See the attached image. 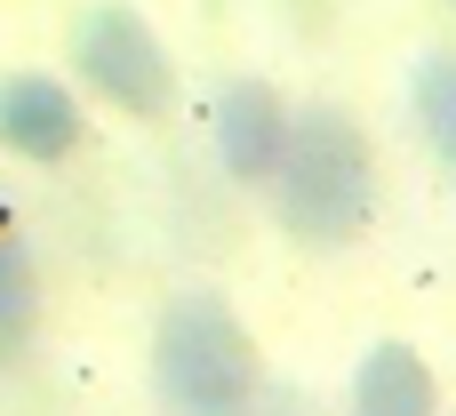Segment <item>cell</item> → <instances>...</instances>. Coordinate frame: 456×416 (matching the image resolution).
Segmentation results:
<instances>
[{
	"instance_id": "6da1fadb",
	"label": "cell",
	"mask_w": 456,
	"mask_h": 416,
	"mask_svg": "<svg viewBox=\"0 0 456 416\" xmlns=\"http://www.w3.org/2000/svg\"><path fill=\"white\" fill-rule=\"evenodd\" d=\"M265 192H273V216H281L289 241H305V249H353L377 224V144H369V128L345 104H329V96L297 104L281 176Z\"/></svg>"
},
{
	"instance_id": "7a4b0ae2",
	"label": "cell",
	"mask_w": 456,
	"mask_h": 416,
	"mask_svg": "<svg viewBox=\"0 0 456 416\" xmlns=\"http://www.w3.org/2000/svg\"><path fill=\"white\" fill-rule=\"evenodd\" d=\"M152 393L176 416H256L265 353H256L248 321L208 289L168 297L152 321Z\"/></svg>"
},
{
	"instance_id": "3957f363",
	"label": "cell",
	"mask_w": 456,
	"mask_h": 416,
	"mask_svg": "<svg viewBox=\"0 0 456 416\" xmlns=\"http://www.w3.org/2000/svg\"><path fill=\"white\" fill-rule=\"evenodd\" d=\"M72 72H80L88 96H104V104L128 112V120H160V112L176 104L168 40L152 32L144 8H128V0L80 8V24H72Z\"/></svg>"
},
{
	"instance_id": "277c9868",
	"label": "cell",
	"mask_w": 456,
	"mask_h": 416,
	"mask_svg": "<svg viewBox=\"0 0 456 416\" xmlns=\"http://www.w3.org/2000/svg\"><path fill=\"white\" fill-rule=\"evenodd\" d=\"M289 128H297V104L265 80V72H240L216 88L208 104V136H216V160L232 184H273L281 176V152H289Z\"/></svg>"
},
{
	"instance_id": "5b68a950",
	"label": "cell",
	"mask_w": 456,
	"mask_h": 416,
	"mask_svg": "<svg viewBox=\"0 0 456 416\" xmlns=\"http://www.w3.org/2000/svg\"><path fill=\"white\" fill-rule=\"evenodd\" d=\"M80 136H88V112L56 72H8L0 80V152L32 160V168H56V160L80 152Z\"/></svg>"
},
{
	"instance_id": "8992f818",
	"label": "cell",
	"mask_w": 456,
	"mask_h": 416,
	"mask_svg": "<svg viewBox=\"0 0 456 416\" xmlns=\"http://www.w3.org/2000/svg\"><path fill=\"white\" fill-rule=\"evenodd\" d=\"M345 416H441V377L409 337H377L353 361L345 385Z\"/></svg>"
},
{
	"instance_id": "52a82bcc",
	"label": "cell",
	"mask_w": 456,
	"mask_h": 416,
	"mask_svg": "<svg viewBox=\"0 0 456 416\" xmlns=\"http://www.w3.org/2000/svg\"><path fill=\"white\" fill-rule=\"evenodd\" d=\"M32 329H40V273H32V249L0 200V369L32 345Z\"/></svg>"
},
{
	"instance_id": "ba28073f",
	"label": "cell",
	"mask_w": 456,
	"mask_h": 416,
	"mask_svg": "<svg viewBox=\"0 0 456 416\" xmlns=\"http://www.w3.org/2000/svg\"><path fill=\"white\" fill-rule=\"evenodd\" d=\"M409 112H417V136L433 144V160L456 168V48H433L409 72Z\"/></svg>"
}]
</instances>
